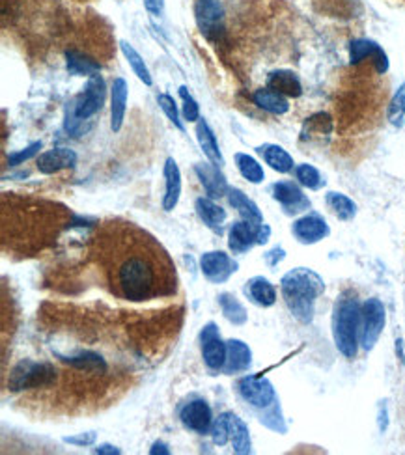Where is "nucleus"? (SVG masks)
<instances>
[{
  "label": "nucleus",
  "instance_id": "37998d69",
  "mask_svg": "<svg viewBox=\"0 0 405 455\" xmlns=\"http://www.w3.org/2000/svg\"><path fill=\"white\" fill-rule=\"evenodd\" d=\"M144 6H146V10H148L152 16H161L164 8V0H146Z\"/></svg>",
  "mask_w": 405,
  "mask_h": 455
},
{
  "label": "nucleus",
  "instance_id": "7c9ffc66",
  "mask_svg": "<svg viewBox=\"0 0 405 455\" xmlns=\"http://www.w3.org/2000/svg\"><path fill=\"white\" fill-rule=\"evenodd\" d=\"M325 202H327L329 209L336 215V219L351 220L357 215V204L342 192H327Z\"/></svg>",
  "mask_w": 405,
  "mask_h": 455
},
{
  "label": "nucleus",
  "instance_id": "423d86ee",
  "mask_svg": "<svg viewBox=\"0 0 405 455\" xmlns=\"http://www.w3.org/2000/svg\"><path fill=\"white\" fill-rule=\"evenodd\" d=\"M385 328V306L380 299H368L360 313V343L366 351L374 347Z\"/></svg>",
  "mask_w": 405,
  "mask_h": 455
},
{
  "label": "nucleus",
  "instance_id": "a19ab883",
  "mask_svg": "<svg viewBox=\"0 0 405 455\" xmlns=\"http://www.w3.org/2000/svg\"><path fill=\"white\" fill-rule=\"evenodd\" d=\"M96 439H98V435L93 433V431H88V433H79V435H73V437H66L64 439V442L66 444H73V446H92L93 442H96Z\"/></svg>",
  "mask_w": 405,
  "mask_h": 455
},
{
  "label": "nucleus",
  "instance_id": "6e6552de",
  "mask_svg": "<svg viewBox=\"0 0 405 455\" xmlns=\"http://www.w3.org/2000/svg\"><path fill=\"white\" fill-rule=\"evenodd\" d=\"M237 390L245 401L256 407V409H266L271 403H275V388L273 384L263 377L256 375H249V377L239 379Z\"/></svg>",
  "mask_w": 405,
  "mask_h": 455
},
{
  "label": "nucleus",
  "instance_id": "9b49d317",
  "mask_svg": "<svg viewBox=\"0 0 405 455\" xmlns=\"http://www.w3.org/2000/svg\"><path fill=\"white\" fill-rule=\"evenodd\" d=\"M292 231L293 236L297 237L299 243L312 245V243H318V241L325 239L331 230H329V226L324 220V217H319L318 213H310V215H304L295 220Z\"/></svg>",
  "mask_w": 405,
  "mask_h": 455
},
{
  "label": "nucleus",
  "instance_id": "f704fd0d",
  "mask_svg": "<svg viewBox=\"0 0 405 455\" xmlns=\"http://www.w3.org/2000/svg\"><path fill=\"white\" fill-rule=\"evenodd\" d=\"M389 122L394 125V127H401L405 122V82L401 84L398 90H396L394 98L389 105Z\"/></svg>",
  "mask_w": 405,
  "mask_h": 455
},
{
  "label": "nucleus",
  "instance_id": "a878e982",
  "mask_svg": "<svg viewBox=\"0 0 405 455\" xmlns=\"http://www.w3.org/2000/svg\"><path fill=\"white\" fill-rule=\"evenodd\" d=\"M258 154L262 155L263 161H266L275 172L287 174V172L293 168L292 155L287 154L284 148L277 146V144H263V146L258 148Z\"/></svg>",
  "mask_w": 405,
  "mask_h": 455
},
{
  "label": "nucleus",
  "instance_id": "cd10ccee",
  "mask_svg": "<svg viewBox=\"0 0 405 455\" xmlns=\"http://www.w3.org/2000/svg\"><path fill=\"white\" fill-rule=\"evenodd\" d=\"M196 17H198L202 32L210 34L211 30H215L222 17L221 2L219 0H200L196 6Z\"/></svg>",
  "mask_w": 405,
  "mask_h": 455
},
{
  "label": "nucleus",
  "instance_id": "58836bf2",
  "mask_svg": "<svg viewBox=\"0 0 405 455\" xmlns=\"http://www.w3.org/2000/svg\"><path fill=\"white\" fill-rule=\"evenodd\" d=\"M180 98L181 101H183V118L187 120V122H198L200 120V107H198V103H196V99L193 98L189 93V90L185 86L180 88Z\"/></svg>",
  "mask_w": 405,
  "mask_h": 455
},
{
  "label": "nucleus",
  "instance_id": "f8f14e48",
  "mask_svg": "<svg viewBox=\"0 0 405 455\" xmlns=\"http://www.w3.org/2000/svg\"><path fill=\"white\" fill-rule=\"evenodd\" d=\"M258 239H260V224H252L249 220L234 222L228 231V246L236 254L251 250L252 246L258 245Z\"/></svg>",
  "mask_w": 405,
  "mask_h": 455
},
{
  "label": "nucleus",
  "instance_id": "a211bd4d",
  "mask_svg": "<svg viewBox=\"0 0 405 455\" xmlns=\"http://www.w3.org/2000/svg\"><path fill=\"white\" fill-rule=\"evenodd\" d=\"M125 110H127V82L118 77L114 79L110 88V129L114 133H120L125 120Z\"/></svg>",
  "mask_w": 405,
  "mask_h": 455
},
{
  "label": "nucleus",
  "instance_id": "2eb2a0df",
  "mask_svg": "<svg viewBox=\"0 0 405 455\" xmlns=\"http://www.w3.org/2000/svg\"><path fill=\"white\" fill-rule=\"evenodd\" d=\"M164 196L163 209L174 211L181 196V172L174 159L169 157L164 163Z\"/></svg>",
  "mask_w": 405,
  "mask_h": 455
},
{
  "label": "nucleus",
  "instance_id": "79ce46f5",
  "mask_svg": "<svg viewBox=\"0 0 405 455\" xmlns=\"http://www.w3.org/2000/svg\"><path fill=\"white\" fill-rule=\"evenodd\" d=\"M284 256H286V252H284V248H273L271 252H267L266 254V261L269 263L271 267L278 265V261H283Z\"/></svg>",
  "mask_w": 405,
  "mask_h": 455
},
{
  "label": "nucleus",
  "instance_id": "0eeeda50",
  "mask_svg": "<svg viewBox=\"0 0 405 455\" xmlns=\"http://www.w3.org/2000/svg\"><path fill=\"white\" fill-rule=\"evenodd\" d=\"M202 340V357H204L205 366L211 372H221L224 369L226 355H228V345L221 340L219 328L215 323H207L200 334Z\"/></svg>",
  "mask_w": 405,
  "mask_h": 455
},
{
  "label": "nucleus",
  "instance_id": "a18cd8bd",
  "mask_svg": "<svg viewBox=\"0 0 405 455\" xmlns=\"http://www.w3.org/2000/svg\"><path fill=\"white\" fill-rule=\"evenodd\" d=\"M149 454L152 455H170V450H169V444L166 442H163V440H155L154 444H152V448H149Z\"/></svg>",
  "mask_w": 405,
  "mask_h": 455
},
{
  "label": "nucleus",
  "instance_id": "5701e85b",
  "mask_svg": "<svg viewBox=\"0 0 405 455\" xmlns=\"http://www.w3.org/2000/svg\"><path fill=\"white\" fill-rule=\"evenodd\" d=\"M228 202L234 209L239 213L245 220L252 222V224H262L263 222V215L262 211L258 209V205L252 202L249 196L239 189H228Z\"/></svg>",
  "mask_w": 405,
  "mask_h": 455
},
{
  "label": "nucleus",
  "instance_id": "e433bc0d",
  "mask_svg": "<svg viewBox=\"0 0 405 455\" xmlns=\"http://www.w3.org/2000/svg\"><path fill=\"white\" fill-rule=\"evenodd\" d=\"M211 439L217 446H224L230 440V413H224L211 425Z\"/></svg>",
  "mask_w": 405,
  "mask_h": 455
},
{
  "label": "nucleus",
  "instance_id": "393cba45",
  "mask_svg": "<svg viewBox=\"0 0 405 455\" xmlns=\"http://www.w3.org/2000/svg\"><path fill=\"white\" fill-rule=\"evenodd\" d=\"M195 207L198 217H200L202 222H204L207 228L221 231L222 224H224L226 220V211L222 209L221 205L215 204L213 198H198L195 202Z\"/></svg>",
  "mask_w": 405,
  "mask_h": 455
},
{
  "label": "nucleus",
  "instance_id": "7ed1b4c3",
  "mask_svg": "<svg viewBox=\"0 0 405 455\" xmlns=\"http://www.w3.org/2000/svg\"><path fill=\"white\" fill-rule=\"evenodd\" d=\"M360 308L357 295L346 292L334 304L333 316V336L336 349L346 358L353 360L359 351V330H360Z\"/></svg>",
  "mask_w": 405,
  "mask_h": 455
},
{
  "label": "nucleus",
  "instance_id": "aec40b11",
  "mask_svg": "<svg viewBox=\"0 0 405 455\" xmlns=\"http://www.w3.org/2000/svg\"><path fill=\"white\" fill-rule=\"evenodd\" d=\"M245 295L260 308H269L277 302V289L263 277H254L246 282Z\"/></svg>",
  "mask_w": 405,
  "mask_h": 455
},
{
  "label": "nucleus",
  "instance_id": "dca6fc26",
  "mask_svg": "<svg viewBox=\"0 0 405 455\" xmlns=\"http://www.w3.org/2000/svg\"><path fill=\"white\" fill-rule=\"evenodd\" d=\"M349 57H351V64H359L365 58L372 57L377 73H385L389 69V58L383 52V49L370 40H355L351 43V49H349Z\"/></svg>",
  "mask_w": 405,
  "mask_h": 455
},
{
  "label": "nucleus",
  "instance_id": "473e14b6",
  "mask_svg": "<svg viewBox=\"0 0 405 455\" xmlns=\"http://www.w3.org/2000/svg\"><path fill=\"white\" fill-rule=\"evenodd\" d=\"M219 304H221V310L222 313H224V317L232 325H245L246 310L236 295H232V293H221V295H219Z\"/></svg>",
  "mask_w": 405,
  "mask_h": 455
},
{
  "label": "nucleus",
  "instance_id": "4468645a",
  "mask_svg": "<svg viewBox=\"0 0 405 455\" xmlns=\"http://www.w3.org/2000/svg\"><path fill=\"white\" fill-rule=\"evenodd\" d=\"M38 170L41 174L51 175L57 174L60 170L73 168L77 164V154L69 148H55L41 154L36 161Z\"/></svg>",
  "mask_w": 405,
  "mask_h": 455
},
{
  "label": "nucleus",
  "instance_id": "9d476101",
  "mask_svg": "<svg viewBox=\"0 0 405 455\" xmlns=\"http://www.w3.org/2000/svg\"><path fill=\"white\" fill-rule=\"evenodd\" d=\"M180 420L187 430L195 431V433H207L213 425V413H211L207 401L195 399V401L183 405Z\"/></svg>",
  "mask_w": 405,
  "mask_h": 455
},
{
  "label": "nucleus",
  "instance_id": "412c9836",
  "mask_svg": "<svg viewBox=\"0 0 405 455\" xmlns=\"http://www.w3.org/2000/svg\"><path fill=\"white\" fill-rule=\"evenodd\" d=\"M196 139H198V144H200V148L205 154V157L210 159V163L217 164V166H222V164H224V157H222L221 149H219V142H217L215 139V133L211 131L210 123L202 118L196 122Z\"/></svg>",
  "mask_w": 405,
  "mask_h": 455
},
{
  "label": "nucleus",
  "instance_id": "ddd939ff",
  "mask_svg": "<svg viewBox=\"0 0 405 455\" xmlns=\"http://www.w3.org/2000/svg\"><path fill=\"white\" fill-rule=\"evenodd\" d=\"M195 172L210 198H221V196L228 195L230 187H228L224 174L221 172V166L213 163H202L196 164Z\"/></svg>",
  "mask_w": 405,
  "mask_h": 455
},
{
  "label": "nucleus",
  "instance_id": "72a5a7b5",
  "mask_svg": "<svg viewBox=\"0 0 405 455\" xmlns=\"http://www.w3.org/2000/svg\"><path fill=\"white\" fill-rule=\"evenodd\" d=\"M234 159H236V166L237 170H239V174H241L246 181H251V183L254 185L262 183L266 174H263L262 164L258 163L256 159L246 154H236Z\"/></svg>",
  "mask_w": 405,
  "mask_h": 455
},
{
  "label": "nucleus",
  "instance_id": "2f4dec72",
  "mask_svg": "<svg viewBox=\"0 0 405 455\" xmlns=\"http://www.w3.org/2000/svg\"><path fill=\"white\" fill-rule=\"evenodd\" d=\"M120 49H122L123 57H125V60L129 62V66H131L135 75H137V77H139L146 86H152V84H154V79H152V75H149L148 66L144 64L139 51H137L131 43H127V41H120Z\"/></svg>",
  "mask_w": 405,
  "mask_h": 455
},
{
  "label": "nucleus",
  "instance_id": "20e7f679",
  "mask_svg": "<svg viewBox=\"0 0 405 455\" xmlns=\"http://www.w3.org/2000/svg\"><path fill=\"white\" fill-rule=\"evenodd\" d=\"M105 96H107L105 81L99 75L90 77L82 93H79L77 98L69 103V107L66 108L67 133H72L73 137H79L81 134L82 122H86V120H90L101 110L103 103H105Z\"/></svg>",
  "mask_w": 405,
  "mask_h": 455
},
{
  "label": "nucleus",
  "instance_id": "c03bdc74",
  "mask_svg": "<svg viewBox=\"0 0 405 455\" xmlns=\"http://www.w3.org/2000/svg\"><path fill=\"white\" fill-rule=\"evenodd\" d=\"M93 454L98 455H120L122 454V450L120 448H116V446L113 444H99L96 450H93Z\"/></svg>",
  "mask_w": 405,
  "mask_h": 455
},
{
  "label": "nucleus",
  "instance_id": "4be33fe9",
  "mask_svg": "<svg viewBox=\"0 0 405 455\" xmlns=\"http://www.w3.org/2000/svg\"><path fill=\"white\" fill-rule=\"evenodd\" d=\"M267 86L287 98H299L303 93V86H301L297 75L293 71H286V69L273 71L267 79Z\"/></svg>",
  "mask_w": 405,
  "mask_h": 455
},
{
  "label": "nucleus",
  "instance_id": "bb28decb",
  "mask_svg": "<svg viewBox=\"0 0 405 455\" xmlns=\"http://www.w3.org/2000/svg\"><path fill=\"white\" fill-rule=\"evenodd\" d=\"M62 362L69 364L72 368L79 372H88V374H105L107 372V362L103 360L101 355L93 351H81L75 357H62Z\"/></svg>",
  "mask_w": 405,
  "mask_h": 455
},
{
  "label": "nucleus",
  "instance_id": "b1692460",
  "mask_svg": "<svg viewBox=\"0 0 405 455\" xmlns=\"http://www.w3.org/2000/svg\"><path fill=\"white\" fill-rule=\"evenodd\" d=\"M252 101H254V105H256V107L262 108V110H266V113H271V114H277V116H280V114H286L287 110H290V105H287L286 96L275 92V90H271L269 86L256 90V92H254V96H252Z\"/></svg>",
  "mask_w": 405,
  "mask_h": 455
},
{
  "label": "nucleus",
  "instance_id": "49530a36",
  "mask_svg": "<svg viewBox=\"0 0 405 455\" xmlns=\"http://www.w3.org/2000/svg\"><path fill=\"white\" fill-rule=\"evenodd\" d=\"M387 424H389V420H387V407L385 405H381L380 407V430L385 431Z\"/></svg>",
  "mask_w": 405,
  "mask_h": 455
},
{
  "label": "nucleus",
  "instance_id": "f03ea898",
  "mask_svg": "<svg viewBox=\"0 0 405 455\" xmlns=\"http://www.w3.org/2000/svg\"><path fill=\"white\" fill-rule=\"evenodd\" d=\"M280 289L292 316L304 325L312 321L316 301L325 292L324 278L312 269L297 267L284 275L280 280Z\"/></svg>",
  "mask_w": 405,
  "mask_h": 455
},
{
  "label": "nucleus",
  "instance_id": "ea45409f",
  "mask_svg": "<svg viewBox=\"0 0 405 455\" xmlns=\"http://www.w3.org/2000/svg\"><path fill=\"white\" fill-rule=\"evenodd\" d=\"M41 149V142H34L30 146H26L25 149H21V151H16V154L8 155V163L11 166H19V164L26 163V161H30L32 157H36L40 154Z\"/></svg>",
  "mask_w": 405,
  "mask_h": 455
},
{
  "label": "nucleus",
  "instance_id": "6ab92c4d",
  "mask_svg": "<svg viewBox=\"0 0 405 455\" xmlns=\"http://www.w3.org/2000/svg\"><path fill=\"white\" fill-rule=\"evenodd\" d=\"M273 196L277 202L286 207V211H303L308 207V200L304 198L303 190L292 181H280L273 185Z\"/></svg>",
  "mask_w": 405,
  "mask_h": 455
},
{
  "label": "nucleus",
  "instance_id": "f3484780",
  "mask_svg": "<svg viewBox=\"0 0 405 455\" xmlns=\"http://www.w3.org/2000/svg\"><path fill=\"white\" fill-rule=\"evenodd\" d=\"M228 355H226V364H224V374L234 375L241 374L251 368L252 364V351L241 340H228Z\"/></svg>",
  "mask_w": 405,
  "mask_h": 455
},
{
  "label": "nucleus",
  "instance_id": "c85d7f7f",
  "mask_svg": "<svg viewBox=\"0 0 405 455\" xmlns=\"http://www.w3.org/2000/svg\"><path fill=\"white\" fill-rule=\"evenodd\" d=\"M67 71L72 75H82V77H93V75H99L101 71V64L96 62L93 58L86 57L79 51H67Z\"/></svg>",
  "mask_w": 405,
  "mask_h": 455
},
{
  "label": "nucleus",
  "instance_id": "39448f33",
  "mask_svg": "<svg viewBox=\"0 0 405 455\" xmlns=\"http://www.w3.org/2000/svg\"><path fill=\"white\" fill-rule=\"evenodd\" d=\"M57 368L47 362H34L30 358L21 360L11 369L8 379V388L11 392H23L28 388H47L57 379Z\"/></svg>",
  "mask_w": 405,
  "mask_h": 455
},
{
  "label": "nucleus",
  "instance_id": "f257e3e1",
  "mask_svg": "<svg viewBox=\"0 0 405 455\" xmlns=\"http://www.w3.org/2000/svg\"><path fill=\"white\" fill-rule=\"evenodd\" d=\"M98 260L108 292L129 302L172 297L178 272L170 254L149 231L133 222H107L96 237Z\"/></svg>",
  "mask_w": 405,
  "mask_h": 455
},
{
  "label": "nucleus",
  "instance_id": "4c0bfd02",
  "mask_svg": "<svg viewBox=\"0 0 405 455\" xmlns=\"http://www.w3.org/2000/svg\"><path fill=\"white\" fill-rule=\"evenodd\" d=\"M157 103H159V107L163 108V113L166 114V118L174 123L176 127L180 129V131H183L185 127L180 120V110H178V107H176L174 98H170L169 93H159V96H157Z\"/></svg>",
  "mask_w": 405,
  "mask_h": 455
},
{
  "label": "nucleus",
  "instance_id": "c756f323",
  "mask_svg": "<svg viewBox=\"0 0 405 455\" xmlns=\"http://www.w3.org/2000/svg\"><path fill=\"white\" fill-rule=\"evenodd\" d=\"M230 440L234 444V451L239 455L251 454V433L249 427L239 416H236L234 413H230Z\"/></svg>",
  "mask_w": 405,
  "mask_h": 455
},
{
  "label": "nucleus",
  "instance_id": "1a4fd4ad",
  "mask_svg": "<svg viewBox=\"0 0 405 455\" xmlns=\"http://www.w3.org/2000/svg\"><path fill=\"white\" fill-rule=\"evenodd\" d=\"M200 269L211 284H224L237 271V263L226 252H205L200 258Z\"/></svg>",
  "mask_w": 405,
  "mask_h": 455
},
{
  "label": "nucleus",
  "instance_id": "c9c22d12",
  "mask_svg": "<svg viewBox=\"0 0 405 455\" xmlns=\"http://www.w3.org/2000/svg\"><path fill=\"white\" fill-rule=\"evenodd\" d=\"M295 178H297L299 183L308 187V189L316 190L324 185V179L312 164H299L297 170H295Z\"/></svg>",
  "mask_w": 405,
  "mask_h": 455
}]
</instances>
